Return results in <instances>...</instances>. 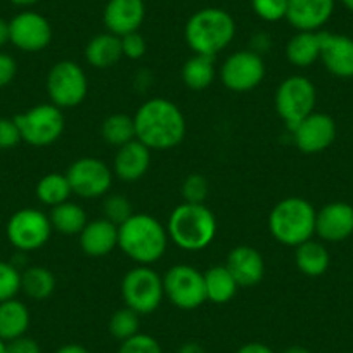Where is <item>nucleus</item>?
I'll return each instance as SVG.
<instances>
[{"instance_id":"412c9836","label":"nucleus","mask_w":353,"mask_h":353,"mask_svg":"<svg viewBox=\"0 0 353 353\" xmlns=\"http://www.w3.org/2000/svg\"><path fill=\"white\" fill-rule=\"evenodd\" d=\"M151 149L137 139L118 148L111 168L114 176L128 184L141 181L151 166Z\"/></svg>"},{"instance_id":"20e7f679","label":"nucleus","mask_w":353,"mask_h":353,"mask_svg":"<svg viewBox=\"0 0 353 353\" xmlns=\"http://www.w3.org/2000/svg\"><path fill=\"white\" fill-rule=\"evenodd\" d=\"M236 37V21L232 14L220 8H205L188 19L184 39L194 54L212 56L225 50Z\"/></svg>"},{"instance_id":"cd10ccee","label":"nucleus","mask_w":353,"mask_h":353,"mask_svg":"<svg viewBox=\"0 0 353 353\" xmlns=\"http://www.w3.org/2000/svg\"><path fill=\"white\" fill-rule=\"evenodd\" d=\"M215 57L192 54L182 66V81L191 90H205L215 81Z\"/></svg>"},{"instance_id":"49530a36","label":"nucleus","mask_w":353,"mask_h":353,"mask_svg":"<svg viewBox=\"0 0 353 353\" xmlns=\"http://www.w3.org/2000/svg\"><path fill=\"white\" fill-rule=\"evenodd\" d=\"M11 42V35H9V21L0 18V47H4L6 43Z\"/></svg>"},{"instance_id":"7ed1b4c3","label":"nucleus","mask_w":353,"mask_h":353,"mask_svg":"<svg viewBox=\"0 0 353 353\" xmlns=\"http://www.w3.org/2000/svg\"><path fill=\"white\" fill-rule=\"evenodd\" d=\"M219 222L205 203H182L168 216L166 232L181 250L198 253L215 241Z\"/></svg>"},{"instance_id":"c9c22d12","label":"nucleus","mask_w":353,"mask_h":353,"mask_svg":"<svg viewBox=\"0 0 353 353\" xmlns=\"http://www.w3.org/2000/svg\"><path fill=\"white\" fill-rule=\"evenodd\" d=\"M290 0H251V9L254 14L267 23H277L286 19Z\"/></svg>"},{"instance_id":"39448f33","label":"nucleus","mask_w":353,"mask_h":353,"mask_svg":"<svg viewBox=\"0 0 353 353\" xmlns=\"http://www.w3.org/2000/svg\"><path fill=\"white\" fill-rule=\"evenodd\" d=\"M315 219H317V210L310 201L298 196H290L281 199L270 210L267 223H269L270 236L277 243L296 248L314 237Z\"/></svg>"},{"instance_id":"bb28decb","label":"nucleus","mask_w":353,"mask_h":353,"mask_svg":"<svg viewBox=\"0 0 353 353\" xmlns=\"http://www.w3.org/2000/svg\"><path fill=\"white\" fill-rule=\"evenodd\" d=\"M205 276V290H206V300L212 301L215 305H225L232 301L237 291L241 290L239 284L236 283L230 270L225 265H215L210 267Z\"/></svg>"},{"instance_id":"c85d7f7f","label":"nucleus","mask_w":353,"mask_h":353,"mask_svg":"<svg viewBox=\"0 0 353 353\" xmlns=\"http://www.w3.org/2000/svg\"><path fill=\"white\" fill-rule=\"evenodd\" d=\"M49 219L56 232L70 237L80 236V232L88 222L85 210L73 201L61 203V205L50 208Z\"/></svg>"},{"instance_id":"8fccbe9b","label":"nucleus","mask_w":353,"mask_h":353,"mask_svg":"<svg viewBox=\"0 0 353 353\" xmlns=\"http://www.w3.org/2000/svg\"><path fill=\"white\" fill-rule=\"evenodd\" d=\"M339 2L343 4V8H346L348 11L353 12V0H339Z\"/></svg>"},{"instance_id":"6ab92c4d","label":"nucleus","mask_w":353,"mask_h":353,"mask_svg":"<svg viewBox=\"0 0 353 353\" xmlns=\"http://www.w3.org/2000/svg\"><path fill=\"white\" fill-rule=\"evenodd\" d=\"M325 70L338 78L353 77V39L321 32V59Z\"/></svg>"},{"instance_id":"9d476101","label":"nucleus","mask_w":353,"mask_h":353,"mask_svg":"<svg viewBox=\"0 0 353 353\" xmlns=\"http://www.w3.org/2000/svg\"><path fill=\"white\" fill-rule=\"evenodd\" d=\"M165 298L181 310H196L206 300L205 276L199 269L188 263L170 267L163 276Z\"/></svg>"},{"instance_id":"4468645a","label":"nucleus","mask_w":353,"mask_h":353,"mask_svg":"<svg viewBox=\"0 0 353 353\" xmlns=\"http://www.w3.org/2000/svg\"><path fill=\"white\" fill-rule=\"evenodd\" d=\"M11 43L23 52H40L52 42V25L35 11H23L9 21Z\"/></svg>"},{"instance_id":"72a5a7b5","label":"nucleus","mask_w":353,"mask_h":353,"mask_svg":"<svg viewBox=\"0 0 353 353\" xmlns=\"http://www.w3.org/2000/svg\"><path fill=\"white\" fill-rule=\"evenodd\" d=\"M134 206L130 199L123 194H106L103 199V216L111 223L120 227L134 215Z\"/></svg>"},{"instance_id":"09e8293b","label":"nucleus","mask_w":353,"mask_h":353,"mask_svg":"<svg viewBox=\"0 0 353 353\" xmlns=\"http://www.w3.org/2000/svg\"><path fill=\"white\" fill-rule=\"evenodd\" d=\"M283 353H310V350H307L305 346L294 345V346H290V348L284 350Z\"/></svg>"},{"instance_id":"5701e85b","label":"nucleus","mask_w":353,"mask_h":353,"mask_svg":"<svg viewBox=\"0 0 353 353\" xmlns=\"http://www.w3.org/2000/svg\"><path fill=\"white\" fill-rule=\"evenodd\" d=\"M121 57H123L121 39L110 32L92 37L85 46V61L88 66L96 68V70L113 68L114 64L120 63Z\"/></svg>"},{"instance_id":"6e6552de","label":"nucleus","mask_w":353,"mask_h":353,"mask_svg":"<svg viewBox=\"0 0 353 353\" xmlns=\"http://www.w3.org/2000/svg\"><path fill=\"white\" fill-rule=\"evenodd\" d=\"M274 103L279 118L291 130L315 111L317 88L303 74H291L279 83Z\"/></svg>"},{"instance_id":"9b49d317","label":"nucleus","mask_w":353,"mask_h":353,"mask_svg":"<svg viewBox=\"0 0 353 353\" xmlns=\"http://www.w3.org/2000/svg\"><path fill=\"white\" fill-rule=\"evenodd\" d=\"M52 223L47 213L39 208H23L12 213L6 234L19 253H32L49 243L52 236Z\"/></svg>"},{"instance_id":"a18cd8bd","label":"nucleus","mask_w":353,"mask_h":353,"mask_svg":"<svg viewBox=\"0 0 353 353\" xmlns=\"http://www.w3.org/2000/svg\"><path fill=\"white\" fill-rule=\"evenodd\" d=\"M56 353H90L83 345H78V343H68L63 345Z\"/></svg>"},{"instance_id":"e433bc0d","label":"nucleus","mask_w":353,"mask_h":353,"mask_svg":"<svg viewBox=\"0 0 353 353\" xmlns=\"http://www.w3.org/2000/svg\"><path fill=\"white\" fill-rule=\"evenodd\" d=\"M210 184L201 173H191L182 182V198L185 203H205L208 198Z\"/></svg>"},{"instance_id":"2eb2a0df","label":"nucleus","mask_w":353,"mask_h":353,"mask_svg":"<svg viewBox=\"0 0 353 353\" xmlns=\"http://www.w3.org/2000/svg\"><path fill=\"white\" fill-rule=\"evenodd\" d=\"M294 145L303 154H319L331 148L338 135L334 118L325 113L314 111L291 128Z\"/></svg>"},{"instance_id":"423d86ee","label":"nucleus","mask_w":353,"mask_h":353,"mask_svg":"<svg viewBox=\"0 0 353 353\" xmlns=\"http://www.w3.org/2000/svg\"><path fill=\"white\" fill-rule=\"evenodd\" d=\"M46 88L54 106L63 111L73 110L83 103L88 94L87 73L74 61H57L47 73Z\"/></svg>"},{"instance_id":"0eeeda50","label":"nucleus","mask_w":353,"mask_h":353,"mask_svg":"<svg viewBox=\"0 0 353 353\" xmlns=\"http://www.w3.org/2000/svg\"><path fill=\"white\" fill-rule=\"evenodd\" d=\"M121 298L139 315L152 314L165 298L163 277L151 265H135L121 279Z\"/></svg>"},{"instance_id":"f03ea898","label":"nucleus","mask_w":353,"mask_h":353,"mask_svg":"<svg viewBox=\"0 0 353 353\" xmlns=\"http://www.w3.org/2000/svg\"><path fill=\"white\" fill-rule=\"evenodd\" d=\"M166 227L149 213H134L118 227V248L135 265H152L161 260L168 248Z\"/></svg>"},{"instance_id":"ea45409f","label":"nucleus","mask_w":353,"mask_h":353,"mask_svg":"<svg viewBox=\"0 0 353 353\" xmlns=\"http://www.w3.org/2000/svg\"><path fill=\"white\" fill-rule=\"evenodd\" d=\"M21 141V134L14 118H0V151L16 148Z\"/></svg>"},{"instance_id":"4be33fe9","label":"nucleus","mask_w":353,"mask_h":353,"mask_svg":"<svg viewBox=\"0 0 353 353\" xmlns=\"http://www.w3.org/2000/svg\"><path fill=\"white\" fill-rule=\"evenodd\" d=\"M78 239H80L81 251L87 256H106L118 248V225L111 223L104 216L96 219L92 222H87Z\"/></svg>"},{"instance_id":"dca6fc26","label":"nucleus","mask_w":353,"mask_h":353,"mask_svg":"<svg viewBox=\"0 0 353 353\" xmlns=\"http://www.w3.org/2000/svg\"><path fill=\"white\" fill-rule=\"evenodd\" d=\"M315 234L327 243H339L353 234V206L332 201L322 206L315 219Z\"/></svg>"},{"instance_id":"393cba45","label":"nucleus","mask_w":353,"mask_h":353,"mask_svg":"<svg viewBox=\"0 0 353 353\" xmlns=\"http://www.w3.org/2000/svg\"><path fill=\"white\" fill-rule=\"evenodd\" d=\"M294 263L303 276L321 277L327 272L331 265V254L324 244L308 239L294 248Z\"/></svg>"},{"instance_id":"b1692460","label":"nucleus","mask_w":353,"mask_h":353,"mask_svg":"<svg viewBox=\"0 0 353 353\" xmlns=\"http://www.w3.org/2000/svg\"><path fill=\"white\" fill-rule=\"evenodd\" d=\"M32 315L28 307L18 298L2 301L0 303V339L12 341V339L25 336L30 329Z\"/></svg>"},{"instance_id":"a19ab883","label":"nucleus","mask_w":353,"mask_h":353,"mask_svg":"<svg viewBox=\"0 0 353 353\" xmlns=\"http://www.w3.org/2000/svg\"><path fill=\"white\" fill-rule=\"evenodd\" d=\"M6 353H42V348L35 339L25 334L6 343Z\"/></svg>"},{"instance_id":"f257e3e1","label":"nucleus","mask_w":353,"mask_h":353,"mask_svg":"<svg viewBox=\"0 0 353 353\" xmlns=\"http://www.w3.org/2000/svg\"><path fill=\"white\" fill-rule=\"evenodd\" d=\"M135 139L151 151H170L185 137L188 123L182 110L163 97H152L141 104L134 114Z\"/></svg>"},{"instance_id":"4c0bfd02","label":"nucleus","mask_w":353,"mask_h":353,"mask_svg":"<svg viewBox=\"0 0 353 353\" xmlns=\"http://www.w3.org/2000/svg\"><path fill=\"white\" fill-rule=\"evenodd\" d=\"M118 353H163V348L156 338L139 332V334L121 341Z\"/></svg>"},{"instance_id":"aec40b11","label":"nucleus","mask_w":353,"mask_h":353,"mask_svg":"<svg viewBox=\"0 0 353 353\" xmlns=\"http://www.w3.org/2000/svg\"><path fill=\"white\" fill-rule=\"evenodd\" d=\"M334 6L336 0H290L286 19L296 32H321Z\"/></svg>"},{"instance_id":"2f4dec72","label":"nucleus","mask_w":353,"mask_h":353,"mask_svg":"<svg viewBox=\"0 0 353 353\" xmlns=\"http://www.w3.org/2000/svg\"><path fill=\"white\" fill-rule=\"evenodd\" d=\"M101 135H103L104 142L114 145L117 149L128 144L135 139L134 117H128L125 113L110 114L108 118H104L103 125H101Z\"/></svg>"},{"instance_id":"c03bdc74","label":"nucleus","mask_w":353,"mask_h":353,"mask_svg":"<svg viewBox=\"0 0 353 353\" xmlns=\"http://www.w3.org/2000/svg\"><path fill=\"white\" fill-rule=\"evenodd\" d=\"M176 353H206V350L203 348L199 343L196 341H188L181 346V348L176 350Z\"/></svg>"},{"instance_id":"f3484780","label":"nucleus","mask_w":353,"mask_h":353,"mask_svg":"<svg viewBox=\"0 0 353 353\" xmlns=\"http://www.w3.org/2000/svg\"><path fill=\"white\" fill-rule=\"evenodd\" d=\"M145 18L144 0H108L103 11L106 32L117 37L139 32Z\"/></svg>"},{"instance_id":"58836bf2","label":"nucleus","mask_w":353,"mask_h":353,"mask_svg":"<svg viewBox=\"0 0 353 353\" xmlns=\"http://www.w3.org/2000/svg\"><path fill=\"white\" fill-rule=\"evenodd\" d=\"M121 39V50H123V57L132 61H139L145 56L148 52V42H145L144 35L141 32H132L128 35L120 37Z\"/></svg>"},{"instance_id":"3c124183","label":"nucleus","mask_w":353,"mask_h":353,"mask_svg":"<svg viewBox=\"0 0 353 353\" xmlns=\"http://www.w3.org/2000/svg\"><path fill=\"white\" fill-rule=\"evenodd\" d=\"M0 353H6V341L0 339Z\"/></svg>"},{"instance_id":"a211bd4d","label":"nucleus","mask_w":353,"mask_h":353,"mask_svg":"<svg viewBox=\"0 0 353 353\" xmlns=\"http://www.w3.org/2000/svg\"><path fill=\"white\" fill-rule=\"evenodd\" d=\"M225 267L230 270L239 288H253L265 277L263 254L250 244H239L227 254Z\"/></svg>"},{"instance_id":"1a4fd4ad","label":"nucleus","mask_w":353,"mask_h":353,"mask_svg":"<svg viewBox=\"0 0 353 353\" xmlns=\"http://www.w3.org/2000/svg\"><path fill=\"white\" fill-rule=\"evenodd\" d=\"M21 139L35 148H47L61 139L66 128L63 110L52 103L37 104L32 110L14 117Z\"/></svg>"},{"instance_id":"a878e982","label":"nucleus","mask_w":353,"mask_h":353,"mask_svg":"<svg viewBox=\"0 0 353 353\" xmlns=\"http://www.w3.org/2000/svg\"><path fill=\"white\" fill-rule=\"evenodd\" d=\"M286 59L296 68H310L321 59V32H296L286 43Z\"/></svg>"},{"instance_id":"473e14b6","label":"nucleus","mask_w":353,"mask_h":353,"mask_svg":"<svg viewBox=\"0 0 353 353\" xmlns=\"http://www.w3.org/2000/svg\"><path fill=\"white\" fill-rule=\"evenodd\" d=\"M110 332L120 343L139 334L141 332V315L128 307L118 308L110 319Z\"/></svg>"},{"instance_id":"37998d69","label":"nucleus","mask_w":353,"mask_h":353,"mask_svg":"<svg viewBox=\"0 0 353 353\" xmlns=\"http://www.w3.org/2000/svg\"><path fill=\"white\" fill-rule=\"evenodd\" d=\"M236 353H276L270 346H267L265 343H246V345L241 346Z\"/></svg>"},{"instance_id":"79ce46f5","label":"nucleus","mask_w":353,"mask_h":353,"mask_svg":"<svg viewBox=\"0 0 353 353\" xmlns=\"http://www.w3.org/2000/svg\"><path fill=\"white\" fill-rule=\"evenodd\" d=\"M18 73V64L16 59L9 54L0 52V88L8 87Z\"/></svg>"},{"instance_id":"f8f14e48","label":"nucleus","mask_w":353,"mask_h":353,"mask_svg":"<svg viewBox=\"0 0 353 353\" xmlns=\"http://www.w3.org/2000/svg\"><path fill=\"white\" fill-rule=\"evenodd\" d=\"M73 194L83 199L104 198L113 185L114 173L106 161L92 156L74 159L66 172Z\"/></svg>"},{"instance_id":"ddd939ff","label":"nucleus","mask_w":353,"mask_h":353,"mask_svg":"<svg viewBox=\"0 0 353 353\" xmlns=\"http://www.w3.org/2000/svg\"><path fill=\"white\" fill-rule=\"evenodd\" d=\"M267 68L263 56L248 50H236L220 66V80L232 92H250L263 81Z\"/></svg>"},{"instance_id":"f704fd0d","label":"nucleus","mask_w":353,"mask_h":353,"mask_svg":"<svg viewBox=\"0 0 353 353\" xmlns=\"http://www.w3.org/2000/svg\"><path fill=\"white\" fill-rule=\"evenodd\" d=\"M21 291V269L12 261L0 260V303L16 298Z\"/></svg>"},{"instance_id":"de8ad7c7","label":"nucleus","mask_w":353,"mask_h":353,"mask_svg":"<svg viewBox=\"0 0 353 353\" xmlns=\"http://www.w3.org/2000/svg\"><path fill=\"white\" fill-rule=\"evenodd\" d=\"M9 2L18 6V8H32V6H35L40 0H9Z\"/></svg>"},{"instance_id":"c756f323","label":"nucleus","mask_w":353,"mask_h":353,"mask_svg":"<svg viewBox=\"0 0 353 353\" xmlns=\"http://www.w3.org/2000/svg\"><path fill=\"white\" fill-rule=\"evenodd\" d=\"M56 276L47 267L33 265L21 270V291L35 301L47 300L56 291Z\"/></svg>"},{"instance_id":"7c9ffc66","label":"nucleus","mask_w":353,"mask_h":353,"mask_svg":"<svg viewBox=\"0 0 353 353\" xmlns=\"http://www.w3.org/2000/svg\"><path fill=\"white\" fill-rule=\"evenodd\" d=\"M35 194L42 205L54 208L61 203L70 201V196L73 194L71 191L70 181H68L66 173H47L39 181L35 189Z\"/></svg>"}]
</instances>
